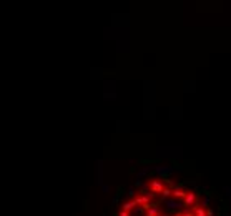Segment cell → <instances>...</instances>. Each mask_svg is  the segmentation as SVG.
I'll use <instances>...</instances> for the list:
<instances>
[{"label": "cell", "mask_w": 231, "mask_h": 216, "mask_svg": "<svg viewBox=\"0 0 231 216\" xmlns=\"http://www.w3.org/2000/svg\"><path fill=\"white\" fill-rule=\"evenodd\" d=\"M181 206H186V209H190L191 206L195 208L198 206V194L196 191H186V196L183 198V204Z\"/></svg>", "instance_id": "1"}, {"label": "cell", "mask_w": 231, "mask_h": 216, "mask_svg": "<svg viewBox=\"0 0 231 216\" xmlns=\"http://www.w3.org/2000/svg\"><path fill=\"white\" fill-rule=\"evenodd\" d=\"M163 188H165L163 181L158 180V178H155V180H150V181H148V189H150V193H151V194H158V193H161V191H163Z\"/></svg>", "instance_id": "2"}, {"label": "cell", "mask_w": 231, "mask_h": 216, "mask_svg": "<svg viewBox=\"0 0 231 216\" xmlns=\"http://www.w3.org/2000/svg\"><path fill=\"white\" fill-rule=\"evenodd\" d=\"M171 196H173V199H181L183 201V198L186 196V189H183L181 186H175L171 189Z\"/></svg>", "instance_id": "3"}, {"label": "cell", "mask_w": 231, "mask_h": 216, "mask_svg": "<svg viewBox=\"0 0 231 216\" xmlns=\"http://www.w3.org/2000/svg\"><path fill=\"white\" fill-rule=\"evenodd\" d=\"M136 208V203L133 201H127V203H123L122 204V211H127V213H130V211H133V209Z\"/></svg>", "instance_id": "4"}, {"label": "cell", "mask_w": 231, "mask_h": 216, "mask_svg": "<svg viewBox=\"0 0 231 216\" xmlns=\"http://www.w3.org/2000/svg\"><path fill=\"white\" fill-rule=\"evenodd\" d=\"M145 216H161V209L155 204V206H151L148 211H145Z\"/></svg>", "instance_id": "5"}, {"label": "cell", "mask_w": 231, "mask_h": 216, "mask_svg": "<svg viewBox=\"0 0 231 216\" xmlns=\"http://www.w3.org/2000/svg\"><path fill=\"white\" fill-rule=\"evenodd\" d=\"M191 211L195 216H206V211H204V208H201V206H195Z\"/></svg>", "instance_id": "6"}, {"label": "cell", "mask_w": 231, "mask_h": 216, "mask_svg": "<svg viewBox=\"0 0 231 216\" xmlns=\"http://www.w3.org/2000/svg\"><path fill=\"white\" fill-rule=\"evenodd\" d=\"M166 204H168V208H170V209H175V208H180L181 206V204H178L176 199H168Z\"/></svg>", "instance_id": "7"}, {"label": "cell", "mask_w": 231, "mask_h": 216, "mask_svg": "<svg viewBox=\"0 0 231 216\" xmlns=\"http://www.w3.org/2000/svg\"><path fill=\"white\" fill-rule=\"evenodd\" d=\"M170 196H171V188L165 186V188H163V191H161V198L166 199V198H170Z\"/></svg>", "instance_id": "8"}, {"label": "cell", "mask_w": 231, "mask_h": 216, "mask_svg": "<svg viewBox=\"0 0 231 216\" xmlns=\"http://www.w3.org/2000/svg\"><path fill=\"white\" fill-rule=\"evenodd\" d=\"M181 216H195V214H193L191 209H185V211H181Z\"/></svg>", "instance_id": "9"}, {"label": "cell", "mask_w": 231, "mask_h": 216, "mask_svg": "<svg viewBox=\"0 0 231 216\" xmlns=\"http://www.w3.org/2000/svg\"><path fill=\"white\" fill-rule=\"evenodd\" d=\"M208 204H209V198H204L201 203V208H208Z\"/></svg>", "instance_id": "10"}, {"label": "cell", "mask_w": 231, "mask_h": 216, "mask_svg": "<svg viewBox=\"0 0 231 216\" xmlns=\"http://www.w3.org/2000/svg\"><path fill=\"white\" fill-rule=\"evenodd\" d=\"M204 211H206V216H214V211H213L211 208H206Z\"/></svg>", "instance_id": "11"}, {"label": "cell", "mask_w": 231, "mask_h": 216, "mask_svg": "<svg viewBox=\"0 0 231 216\" xmlns=\"http://www.w3.org/2000/svg\"><path fill=\"white\" fill-rule=\"evenodd\" d=\"M224 189H226V193H228V196L231 198V186H226V188H224Z\"/></svg>", "instance_id": "12"}, {"label": "cell", "mask_w": 231, "mask_h": 216, "mask_svg": "<svg viewBox=\"0 0 231 216\" xmlns=\"http://www.w3.org/2000/svg\"><path fill=\"white\" fill-rule=\"evenodd\" d=\"M118 216H132V214H130V213H127V211H122V213H120Z\"/></svg>", "instance_id": "13"}]
</instances>
